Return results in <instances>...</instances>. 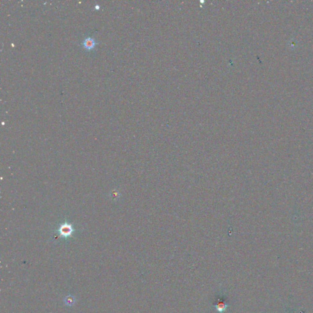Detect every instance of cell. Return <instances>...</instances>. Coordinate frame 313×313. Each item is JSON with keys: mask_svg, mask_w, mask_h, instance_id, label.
Returning a JSON list of instances; mask_svg holds the SVG:
<instances>
[{"mask_svg": "<svg viewBox=\"0 0 313 313\" xmlns=\"http://www.w3.org/2000/svg\"><path fill=\"white\" fill-rule=\"evenodd\" d=\"M75 298L72 295H68L64 299V303L68 306H72L75 303Z\"/></svg>", "mask_w": 313, "mask_h": 313, "instance_id": "277c9868", "label": "cell"}, {"mask_svg": "<svg viewBox=\"0 0 313 313\" xmlns=\"http://www.w3.org/2000/svg\"><path fill=\"white\" fill-rule=\"evenodd\" d=\"M96 45H97L96 41L92 37H86L84 40L83 43V47L85 49L88 50L93 49L96 47Z\"/></svg>", "mask_w": 313, "mask_h": 313, "instance_id": "7a4b0ae2", "label": "cell"}, {"mask_svg": "<svg viewBox=\"0 0 313 313\" xmlns=\"http://www.w3.org/2000/svg\"><path fill=\"white\" fill-rule=\"evenodd\" d=\"M215 308L218 312L222 313L226 310V309L227 308V304L224 300L218 299V302L215 305Z\"/></svg>", "mask_w": 313, "mask_h": 313, "instance_id": "3957f363", "label": "cell"}, {"mask_svg": "<svg viewBox=\"0 0 313 313\" xmlns=\"http://www.w3.org/2000/svg\"><path fill=\"white\" fill-rule=\"evenodd\" d=\"M96 9H99V6H97H97H96Z\"/></svg>", "mask_w": 313, "mask_h": 313, "instance_id": "5b68a950", "label": "cell"}, {"mask_svg": "<svg viewBox=\"0 0 313 313\" xmlns=\"http://www.w3.org/2000/svg\"><path fill=\"white\" fill-rule=\"evenodd\" d=\"M75 229L73 228L72 225L68 223L67 222L63 223L58 229V231L60 234L59 237H63L64 238L71 237Z\"/></svg>", "mask_w": 313, "mask_h": 313, "instance_id": "6da1fadb", "label": "cell"}]
</instances>
